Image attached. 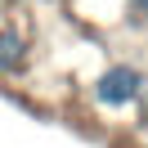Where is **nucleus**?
Here are the masks:
<instances>
[{
	"mask_svg": "<svg viewBox=\"0 0 148 148\" xmlns=\"http://www.w3.org/2000/svg\"><path fill=\"white\" fill-rule=\"evenodd\" d=\"M144 94H148V76H144V67L130 63V58H112L90 81V99H94V108H103V112H126V108H135Z\"/></svg>",
	"mask_w": 148,
	"mask_h": 148,
	"instance_id": "1",
	"label": "nucleus"
},
{
	"mask_svg": "<svg viewBox=\"0 0 148 148\" xmlns=\"http://www.w3.org/2000/svg\"><path fill=\"white\" fill-rule=\"evenodd\" d=\"M36 63V40L18 23H0V81H23Z\"/></svg>",
	"mask_w": 148,
	"mask_h": 148,
	"instance_id": "2",
	"label": "nucleus"
},
{
	"mask_svg": "<svg viewBox=\"0 0 148 148\" xmlns=\"http://www.w3.org/2000/svg\"><path fill=\"white\" fill-rule=\"evenodd\" d=\"M121 18L130 27H148V0H121Z\"/></svg>",
	"mask_w": 148,
	"mask_h": 148,
	"instance_id": "3",
	"label": "nucleus"
}]
</instances>
